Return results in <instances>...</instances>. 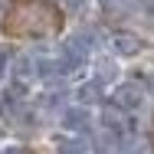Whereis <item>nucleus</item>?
<instances>
[{"mask_svg": "<svg viewBox=\"0 0 154 154\" xmlns=\"http://www.w3.org/2000/svg\"><path fill=\"white\" fill-rule=\"evenodd\" d=\"M115 105L125 108V112H138V108L144 105V89H141L138 82H122V85L115 89Z\"/></svg>", "mask_w": 154, "mask_h": 154, "instance_id": "1", "label": "nucleus"}, {"mask_svg": "<svg viewBox=\"0 0 154 154\" xmlns=\"http://www.w3.org/2000/svg\"><path fill=\"white\" fill-rule=\"evenodd\" d=\"M112 49L128 59V56H138V53L144 49V43H141L134 33H115V36H112Z\"/></svg>", "mask_w": 154, "mask_h": 154, "instance_id": "2", "label": "nucleus"}, {"mask_svg": "<svg viewBox=\"0 0 154 154\" xmlns=\"http://www.w3.org/2000/svg\"><path fill=\"white\" fill-rule=\"evenodd\" d=\"M89 125H92V118L85 108H66L62 112V128H69V131H89Z\"/></svg>", "mask_w": 154, "mask_h": 154, "instance_id": "3", "label": "nucleus"}, {"mask_svg": "<svg viewBox=\"0 0 154 154\" xmlns=\"http://www.w3.org/2000/svg\"><path fill=\"white\" fill-rule=\"evenodd\" d=\"M79 102L82 105H92V102H98L102 98V79H92V82H85V85H79Z\"/></svg>", "mask_w": 154, "mask_h": 154, "instance_id": "4", "label": "nucleus"}, {"mask_svg": "<svg viewBox=\"0 0 154 154\" xmlns=\"http://www.w3.org/2000/svg\"><path fill=\"white\" fill-rule=\"evenodd\" d=\"M33 72H36V62H33L30 56H17V59H13V75H17V82H26Z\"/></svg>", "mask_w": 154, "mask_h": 154, "instance_id": "5", "label": "nucleus"}, {"mask_svg": "<svg viewBox=\"0 0 154 154\" xmlns=\"http://www.w3.org/2000/svg\"><path fill=\"white\" fill-rule=\"evenodd\" d=\"M56 154H85V144L75 138H59L56 141Z\"/></svg>", "mask_w": 154, "mask_h": 154, "instance_id": "6", "label": "nucleus"}, {"mask_svg": "<svg viewBox=\"0 0 154 154\" xmlns=\"http://www.w3.org/2000/svg\"><path fill=\"white\" fill-rule=\"evenodd\" d=\"M105 128H108L112 134H122V131H125V118L118 115V112L108 108V112H105Z\"/></svg>", "mask_w": 154, "mask_h": 154, "instance_id": "7", "label": "nucleus"}, {"mask_svg": "<svg viewBox=\"0 0 154 154\" xmlns=\"http://www.w3.org/2000/svg\"><path fill=\"white\" fill-rule=\"evenodd\" d=\"M118 75V69H115V62H108V59H102L98 62V79L105 82V79H115Z\"/></svg>", "mask_w": 154, "mask_h": 154, "instance_id": "8", "label": "nucleus"}, {"mask_svg": "<svg viewBox=\"0 0 154 154\" xmlns=\"http://www.w3.org/2000/svg\"><path fill=\"white\" fill-rule=\"evenodd\" d=\"M7 66H10V46L0 43V79L7 75Z\"/></svg>", "mask_w": 154, "mask_h": 154, "instance_id": "9", "label": "nucleus"}, {"mask_svg": "<svg viewBox=\"0 0 154 154\" xmlns=\"http://www.w3.org/2000/svg\"><path fill=\"white\" fill-rule=\"evenodd\" d=\"M98 3H102V10H108V13H115V10L128 7V0H98Z\"/></svg>", "mask_w": 154, "mask_h": 154, "instance_id": "10", "label": "nucleus"}, {"mask_svg": "<svg viewBox=\"0 0 154 154\" xmlns=\"http://www.w3.org/2000/svg\"><path fill=\"white\" fill-rule=\"evenodd\" d=\"M85 3H89V0H69V10H82Z\"/></svg>", "mask_w": 154, "mask_h": 154, "instance_id": "11", "label": "nucleus"}, {"mask_svg": "<svg viewBox=\"0 0 154 154\" xmlns=\"http://www.w3.org/2000/svg\"><path fill=\"white\" fill-rule=\"evenodd\" d=\"M3 154H26L23 148H17V144H10V148H3Z\"/></svg>", "mask_w": 154, "mask_h": 154, "instance_id": "12", "label": "nucleus"}]
</instances>
